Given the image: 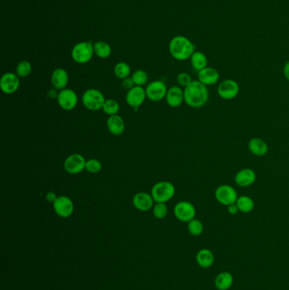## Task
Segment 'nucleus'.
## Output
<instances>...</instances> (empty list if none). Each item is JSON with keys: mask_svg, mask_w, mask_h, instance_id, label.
Segmentation results:
<instances>
[{"mask_svg": "<svg viewBox=\"0 0 289 290\" xmlns=\"http://www.w3.org/2000/svg\"><path fill=\"white\" fill-rule=\"evenodd\" d=\"M87 159L80 154H72L65 159L64 168L69 174L77 175L83 172Z\"/></svg>", "mask_w": 289, "mask_h": 290, "instance_id": "obj_11", "label": "nucleus"}, {"mask_svg": "<svg viewBox=\"0 0 289 290\" xmlns=\"http://www.w3.org/2000/svg\"><path fill=\"white\" fill-rule=\"evenodd\" d=\"M227 211L230 215H234L237 214V212L239 211V210H238V207L236 206V203L232 204L230 206H227Z\"/></svg>", "mask_w": 289, "mask_h": 290, "instance_id": "obj_36", "label": "nucleus"}, {"mask_svg": "<svg viewBox=\"0 0 289 290\" xmlns=\"http://www.w3.org/2000/svg\"><path fill=\"white\" fill-rule=\"evenodd\" d=\"M105 100V97L102 92L96 88H89L85 91L81 98L84 107L91 111L102 109Z\"/></svg>", "mask_w": 289, "mask_h": 290, "instance_id": "obj_4", "label": "nucleus"}, {"mask_svg": "<svg viewBox=\"0 0 289 290\" xmlns=\"http://www.w3.org/2000/svg\"><path fill=\"white\" fill-rule=\"evenodd\" d=\"M156 201L151 193L146 192H139L136 193L132 199V204L136 209L140 211H148L153 209Z\"/></svg>", "mask_w": 289, "mask_h": 290, "instance_id": "obj_15", "label": "nucleus"}, {"mask_svg": "<svg viewBox=\"0 0 289 290\" xmlns=\"http://www.w3.org/2000/svg\"><path fill=\"white\" fill-rule=\"evenodd\" d=\"M106 125L109 132L115 136H120L122 134L126 128L124 119L119 115L109 116L106 122Z\"/></svg>", "mask_w": 289, "mask_h": 290, "instance_id": "obj_21", "label": "nucleus"}, {"mask_svg": "<svg viewBox=\"0 0 289 290\" xmlns=\"http://www.w3.org/2000/svg\"><path fill=\"white\" fill-rule=\"evenodd\" d=\"M174 215L180 222H189L195 218V206L186 200L179 201L174 207Z\"/></svg>", "mask_w": 289, "mask_h": 290, "instance_id": "obj_7", "label": "nucleus"}, {"mask_svg": "<svg viewBox=\"0 0 289 290\" xmlns=\"http://www.w3.org/2000/svg\"><path fill=\"white\" fill-rule=\"evenodd\" d=\"M234 278L229 271H222L214 279V285L218 290H228L233 286Z\"/></svg>", "mask_w": 289, "mask_h": 290, "instance_id": "obj_23", "label": "nucleus"}, {"mask_svg": "<svg viewBox=\"0 0 289 290\" xmlns=\"http://www.w3.org/2000/svg\"><path fill=\"white\" fill-rule=\"evenodd\" d=\"M146 99V91L143 87L139 86H135L131 88L126 95V102L135 110V112H137L138 108L144 103Z\"/></svg>", "mask_w": 289, "mask_h": 290, "instance_id": "obj_13", "label": "nucleus"}, {"mask_svg": "<svg viewBox=\"0 0 289 290\" xmlns=\"http://www.w3.org/2000/svg\"><path fill=\"white\" fill-rule=\"evenodd\" d=\"M102 109L107 116H111L118 115L119 111H120V104L118 103L117 100H114V99H109V100H105Z\"/></svg>", "mask_w": 289, "mask_h": 290, "instance_id": "obj_27", "label": "nucleus"}, {"mask_svg": "<svg viewBox=\"0 0 289 290\" xmlns=\"http://www.w3.org/2000/svg\"><path fill=\"white\" fill-rule=\"evenodd\" d=\"M198 80L206 87L216 84L220 80V73L216 69L209 67L198 72Z\"/></svg>", "mask_w": 289, "mask_h": 290, "instance_id": "obj_18", "label": "nucleus"}, {"mask_svg": "<svg viewBox=\"0 0 289 290\" xmlns=\"http://www.w3.org/2000/svg\"><path fill=\"white\" fill-rule=\"evenodd\" d=\"M153 215L157 219H164L168 214V207L165 203H156L153 207Z\"/></svg>", "mask_w": 289, "mask_h": 290, "instance_id": "obj_32", "label": "nucleus"}, {"mask_svg": "<svg viewBox=\"0 0 289 290\" xmlns=\"http://www.w3.org/2000/svg\"><path fill=\"white\" fill-rule=\"evenodd\" d=\"M175 193L176 187L171 182H158L151 189V195L156 203H166L175 196Z\"/></svg>", "mask_w": 289, "mask_h": 290, "instance_id": "obj_3", "label": "nucleus"}, {"mask_svg": "<svg viewBox=\"0 0 289 290\" xmlns=\"http://www.w3.org/2000/svg\"><path fill=\"white\" fill-rule=\"evenodd\" d=\"M85 170L90 173H93V174L98 173L102 170V163L97 159H87Z\"/></svg>", "mask_w": 289, "mask_h": 290, "instance_id": "obj_33", "label": "nucleus"}, {"mask_svg": "<svg viewBox=\"0 0 289 290\" xmlns=\"http://www.w3.org/2000/svg\"><path fill=\"white\" fill-rule=\"evenodd\" d=\"M236 205L238 207L239 211L244 214L251 212L255 208V202L252 198L247 195L238 197L236 200Z\"/></svg>", "mask_w": 289, "mask_h": 290, "instance_id": "obj_26", "label": "nucleus"}, {"mask_svg": "<svg viewBox=\"0 0 289 290\" xmlns=\"http://www.w3.org/2000/svg\"><path fill=\"white\" fill-rule=\"evenodd\" d=\"M167 90L166 84L161 80L151 81L147 85L146 88H145L147 99H149V100L154 101V102L160 101L163 99H165Z\"/></svg>", "mask_w": 289, "mask_h": 290, "instance_id": "obj_9", "label": "nucleus"}, {"mask_svg": "<svg viewBox=\"0 0 289 290\" xmlns=\"http://www.w3.org/2000/svg\"><path fill=\"white\" fill-rule=\"evenodd\" d=\"M193 81V80L191 78V76L186 72H181L177 76V83L181 87H184L185 88Z\"/></svg>", "mask_w": 289, "mask_h": 290, "instance_id": "obj_34", "label": "nucleus"}, {"mask_svg": "<svg viewBox=\"0 0 289 290\" xmlns=\"http://www.w3.org/2000/svg\"><path fill=\"white\" fill-rule=\"evenodd\" d=\"M283 74L287 80L289 81V60L284 65L283 67Z\"/></svg>", "mask_w": 289, "mask_h": 290, "instance_id": "obj_39", "label": "nucleus"}, {"mask_svg": "<svg viewBox=\"0 0 289 290\" xmlns=\"http://www.w3.org/2000/svg\"><path fill=\"white\" fill-rule=\"evenodd\" d=\"M57 198H58V196L56 195L55 193H53V192H50V193H47V201H49V202H50V203H53V202L55 201Z\"/></svg>", "mask_w": 289, "mask_h": 290, "instance_id": "obj_37", "label": "nucleus"}, {"mask_svg": "<svg viewBox=\"0 0 289 290\" xmlns=\"http://www.w3.org/2000/svg\"><path fill=\"white\" fill-rule=\"evenodd\" d=\"M114 74L118 79L123 80L125 78L130 77L131 67L128 63L119 62L116 64L114 68Z\"/></svg>", "mask_w": 289, "mask_h": 290, "instance_id": "obj_28", "label": "nucleus"}, {"mask_svg": "<svg viewBox=\"0 0 289 290\" xmlns=\"http://www.w3.org/2000/svg\"><path fill=\"white\" fill-rule=\"evenodd\" d=\"M122 87H124L125 89L127 90H130L131 88L135 87L133 80L131 77H128V78H125L122 80Z\"/></svg>", "mask_w": 289, "mask_h": 290, "instance_id": "obj_35", "label": "nucleus"}, {"mask_svg": "<svg viewBox=\"0 0 289 290\" xmlns=\"http://www.w3.org/2000/svg\"><path fill=\"white\" fill-rule=\"evenodd\" d=\"M94 53L101 59H107L112 53L111 47L108 43L104 41H99L93 44Z\"/></svg>", "mask_w": 289, "mask_h": 290, "instance_id": "obj_25", "label": "nucleus"}, {"mask_svg": "<svg viewBox=\"0 0 289 290\" xmlns=\"http://www.w3.org/2000/svg\"><path fill=\"white\" fill-rule=\"evenodd\" d=\"M196 261L200 267L210 268L214 264V254L211 250H209V249H202L197 253Z\"/></svg>", "mask_w": 289, "mask_h": 290, "instance_id": "obj_22", "label": "nucleus"}, {"mask_svg": "<svg viewBox=\"0 0 289 290\" xmlns=\"http://www.w3.org/2000/svg\"><path fill=\"white\" fill-rule=\"evenodd\" d=\"M94 54L93 44L92 42H81L72 48V58L78 64L89 62Z\"/></svg>", "mask_w": 289, "mask_h": 290, "instance_id": "obj_5", "label": "nucleus"}, {"mask_svg": "<svg viewBox=\"0 0 289 290\" xmlns=\"http://www.w3.org/2000/svg\"><path fill=\"white\" fill-rule=\"evenodd\" d=\"M169 51L174 59L184 61L193 55L195 52V46L189 38L184 36H176L169 44Z\"/></svg>", "mask_w": 289, "mask_h": 290, "instance_id": "obj_2", "label": "nucleus"}, {"mask_svg": "<svg viewBox=\"0 0 289 290\" xmlns=\"http://www.w3.org/2000/svg\"><path fill=\"white\" fill-rule=\"evenodd\" d=\"M214 197L219 203L225 206L235 204L238 198L236 190L231 185L222 184L214 191Z\"/></svg>", "mask_w": 289, "mask_h": 290, "instance_id": "obj_6", "label": "nucleus"}, {"mask_svg": "<svg viewBox=\"0 0 289 290\" xmlns=\"http://www.w3.org/2000/svg\"><path fill=\"white\" fill-rule=\"evenodd\" d=\"M191 66L196 72H200L203 69L206 68L208 66V59L205 53L200 51H195L193 55L190 58Z\"/></svg>", "mask_w": 289, "mask_h": 290, "instance_id": "obj_24", "label": "nucleus"}, {"mask_svg": "<svg viewBox=\"0 0 289 290\" xmlns=\"http://www.w3.org/2000/svg\"><path fill=\"white\" fill-rule=\"evenodd\" d=\"M131 78L133 80L135 86H139V87H143L149 81V75L143 70L135 71L131 75Z\"/></svg>", "mask_w": 289, "mask_h": 290, "instance_id": "obj_31", "label": "nucleus"}, {"mask_svg": "<svg viewBox=\"0 0 289 290\" xmlns=\"http://www.w3.org/2000/svg\"><path fill=\"white\" fill-rule=\"evenodd\" d=\"M31 71H32V66L31 63L27 60H22L21 62H19L16 66V73L19 78H25L30 76Z\"/></svg>", "mask_w": 289, "mask_h": 290, "instance_id": "obj_29", "label": "nucleus"}, {"mask_svg": "<svg viewBox=\"0 0 289 290\" xmlns=\"http://www.w3.org/2000/svg\"><path fill=\"white\" fill-rule=\"evenodd\" d=\"M209 100L208 87L199 80H193L184 88V102L189 107L199 109L205 106Z\"/></svg>", "mask_w": 289, "mask_h": 290, "instance_id": "obj_1", "label": "nucleus"}, {"mask_svg": "<svg viewBox=\"0 0 289 290\" xmlns=\"http://www.w3.org/2000/svg\"><path fill=\"white\" fill-rule=\"evenodd\" d=\"M239 84L233 79L221 81L217 87V94L222 100H232L239 94Z\"/></svg>", "mask_w": 289, "mask_h": 290, "instance_id": "obj_8", "label": "nucleus"}, {"mask_svg": "<svg viewBox=\"0 0 289 290\" xmlns=\"http://www.w3.org/2000/svg\"><path fill=\"white\" fill-rule=\"evenodd\" d=\"M256 173L251 168H243L236 172L234 181L237 186L248 187L255 184L256 181Z\"/></svg>", "mask_w": 289, "mask_h": 290, "instance_id": "obj_16", "label": "nucleus"}, {"mask_svg": "<svg viewBox=\"0 0 289 290\" xmlns=\"http://www.w3.org/2000/svg\"><path fill=\"white\" fill-rule=\"evenodd\" d=\"M248 148L252 155L258 157L264 156L268 153L269 147L265 141L261 137H253L249 140Z\"/></svg>", "mask_w": 289, "mask_h": 290, "instance_id": "obj_20", "label": "nucleus"}, {"mask_svg": "<svg viewBox=\"0 0 289 290\" xmlns=\"http://www.w3.org/2000/svg\"><path fill=\"white\" fill-rule=\"evenodd\" d=\"M20 84V78L14 72L4 73L0 80V88L5 94H15L18 90Z\"/></svg>", "mask_w": 289, "mask_h": 290, "instance_id": "obj_14", "label": "nucleus"}, {"mask_svg": "<svg viewBox=\"0 0 289 290\" xmlns=\"http://www.w3.org/2000/svg\"><path fill=\"white\" fill-rule=\"evenodd\" d=\"M165 101L171 108L181 106L184 102V90L180 86H172L168 88Z\"/></svg>", "mask_w": 289, "mask_h": 290, "instance_id": "obj_17", "label": "nucleus"}, {"mask_svg": "<svg viewBox=\"0 0 289 290\" xmlns=\"http://www.w3.org/2000/svg\"><path fill=\"white\" fill-rule=\"evenodd\" d=\"M58 94H59V92H58V90H56L55 88L50 89L48 92V96L50 97V99H56L57 100Z\"/></svg>", "mask_w": 289, "mask_h": 290, "instance_id": "obj_38", "label": "nucleus"}, {"mask_svg": "<svg viewBox=\"0 0 289 290\" xmlns=\"http://www.w3.org/2000/svg\"><path fill=\"white\" fill-rule=\"evenodd\" d=\"M187 230L193 236H199L204 232V225L199 219H193L187 222Z\"/></svg>", "mask_w": 289, "mask_h": 290, "instance_id": "obj_30", "label": "nucleus"}, {"mask_svg": "<svg viewBox=\"0 0 289 290\" xmlns=\"http://www.w3.org/2000/svg\"><path fill=\"white\" fill-rule=\"evenodd\" d=\"M54 212L62 218H68L74 212L75 206L71 198L65 195L58 196L53 203Z\"/></svg>", "mask_w": 289, "mask_h": 290, "instance_id": "obj_12", "label": "nucleus"}, {"mask_svg": "<svg viewBox=\"0 0 289 290\" xmlns=\"http://www.w3.org/2000/svg\"><path fill=\"white\" fill-rule=\"evenodd\" d=\"M69 82L68 72L64 68H56L51 75V84L56 90L60 91L67 87Z\"/></svg>", "mask_w": 289, "mask_h": 290, "instance_id": "obj_19", "label": "nucleus"}, {"mask_svg": "<svg viewBox=\"0 0 289 290\" xmlns=\"http://www.w3.org/2000/svg\"><path fill=\"white\" fill-rule=\"evenodd\" d=\"M57 102L59 106L65 110H72L75 109L78 103V96L77 93L72 88H65L59 91L57 97Z\"/></svg>", "mask_w": 289, "mask_h": 290, "instance_id": "obj_10", "label": "nucleus"}]
</instances>
